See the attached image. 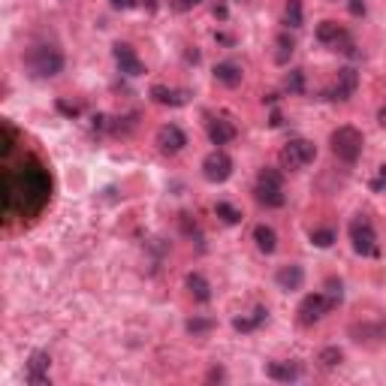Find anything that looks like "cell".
<instances>
[{
  "label": "cell",
  "instance_id": "d6a6232c",
  "mask_svg": "<svg viewBox=\"0 0 386 386\" xmlns=\"http://www.w3.org/2000/svg\"><path fill=\"white\" fill-rule=\"evenodd\" d=\"M378 124H380V127H386V106H383L380 112H378Z\"/></svg>",
  "mask_w": 386,
  "mask_h": 386
},
{
  "label": "cell",
  "instance_id": "7402d4cb",
  "mask_svg": "<svg viewBox=\"0 0 386 386\" xmlns=\"http://www.w3.org/2000/svg\"><path fill=\"white\" fill-rule=\"evenodd\" d=\"M275 45H278V52H275V61H278V63H287L293 58V52H296V43H293L287 33H281Z\"/></svg>",
  "mask_w": 386,
  "mask_h": 386
},
{
  "label": "cell",
  "instance_id": "ba28073f",
  "mask_svg": "<svg viewBox=\"0 0 386 386\" xmlns=\"http://www.w3.org/2000/svg\"><path fill=\"white\" fill-rule=\"evenodd\" d=\"M356 88H360V72L353 67H344V70H338V79H335V85L326 91V97L329 100H350Z\"/></svg>",
  "mask_w": 386,
  "mask_h": 386
},
{
  "label": "cell",
  "instance_id": "603a6c76",
  "mask_svg": "<svg viewBox=\"0 0 386 386\" xmlns=\"http://www.w3.org/2000/svg\"><path fill=\"white\" fill-rule=\"evenodd\" d=\"M215 215L224 220V224H229V226L242 220V211H238L236 206H229V202H217V206H215Z\"/></svg>",
  "mask_w": 386,
  "mask_h": 386
},
{
  "label": "cell",
  "instance_id": "cb8c5ba5",
  "mask_svg": "<svg viewBox=\"0 0 386 386\" xmlns=\"http://www.w3.org/2000/svg\"><path fill=\"white\" fill-rule=\"evenodd\" d=\"M341 362H344V353L338 350V347H323V350H320V365H323V369H338Z\"/></svg>",
  "mask_w": 386,
  "mask_h": 386
},
{
  "label": "cell",
  "instance_id": "277c9868",
  "mask_svg": "<svg viewBox=\"0 0 386 386\" xmlns=\"http://www.w3.org/2000/svg\"><path fill=\"white\" fill-rule=\"evenodd\" d=\"M350 242L360 256H378V233H374L369 215H356L350 220Z\"/></svg>",
  "mask_w": 386,
  "mask_h": 386
},
{
  "label": "cell",
  "instance_id": "4dcf8cb0",
  "mask_svg": "<svg viewBox=\"0 0 386 386\" xmlns=\"http://www.w3.org/2000/svg\"><path fill=\"white\" fill-rule=\"evenodd\" d=\"M58 109H61V112H67V115H79V106H70V103H63V100L58 103Z\"/></svg>",
  "mask_w": 386,
  "mask_h": 386
},
{
  "label": "cell",
  "instance_id": "4fadbf2b",
  "mask_svg": "<svg viewBox=\"0 0 386 386\" xmlns=\"http://www.w3.org/2000/svg\"><path fill=\"white\" fill-rule=\"evenodd\" d=\"M242 67H238L236 61H220L215 67V82H220L224 88H238L242 85Z\"/></svg>",
  "mask_w": 386,
  "mask_h": 386
},
{
  "label": "cell",
  "instance_id": "e0dca14e",
  "mask_svg": "<svg viewBox=\"0 0 386 386\" xmlns=\"http://www.w3.org/2000/svg\"><path fill=\"white\" fill-rule=\"evenodd\" d=\"M265 317H269V311L265 308H254L251 314H242L233 320V329L236 332H254V329H260L265 323Z\"/></svg>",
  "mask_w": 386,
  "mask_h": 386
},
{
  "label": "cell",
  "instance_id": "52a82bcc",
  "mask_svg": "<svg viewBox=\"0 0 386 386\" xmlns=\"http://www.w3.org/2000/svg\"><path fill=\"white\" fill-rule=\"evenodd\" d=\"M202 176H206V181H211V185H224V181L233 176V157H229L226 151H211L206 160H202Z\"/></svg>",
  "mask_w": 386,
  "mask_h": 386
},
{
  "label": "cell",
  "instance_id": "836d02e7",
  "mask_svg": "<svg viewBox=\"0 0 386 386\" xmlns=\"http://www.w3.org/2000/svg\"><path fill=\"white\" fill-rule=\"evenodd\" d=\"M272 127H281V112H272V121H269Z\"/></svg>",
  "mask_w": 386,
  "mask_h": 386
},
{
  "label": "cell",
  "instance_id": "d6986e66",
  "mask_svg": "<svg viewBox=\"0 0 386 386\" xmlns=\"http://www.w3.org/2000/svg\"><path fill=\"white\" fill-rule=\"evenodd\" d=\"M254 242L263 254H275V247H278V233H275L272 226L260 224V226H254Z\"/></svg>",
  "mask_w": 386,
  "mask_h": 386
},
{
  "label": "cell",
  "instance_id": "9a60e30c",
  "mask_svg": "<svg viewBox=\"0 0 386 386\" xmlns=\"http://www.w3.org/2000/svg\"><path fill=\"white\" fill-rule=\"evenodd\" d=\"M265 374L278 383H293L302 378V365L299 362H272L269 369H265Z\"/></svg>",
  "mask_w": 386,
  "mask_h": 386
},
{
  "label": "cell",
  "instance_id": "7c38bea8",
  "mask_svg": "<svg viewBox=\"0 0 386 386\" xmlns=\"http://www.w3.org/2000/svg\"><path fill=\"white\" fill-rule=\"evenodd\" d=\"M275 281H278V287L284 293H296V290H302V284H305V269L296 265V263L281 265L278 275H275Z\"/></svg>",
  "mask_w": 386,
  "mask_h": 386
},
{
  "label": "cell",
  "instance_id": "484cf974",
  "mask_svg": "<svg viewBox=\"0 0 386 386\" xmlns=\"http://www.w3.org/2000/svg\"><path fill=\"white\" fill-rule=\"evenodd\" d=\"M284 88H287L290 94H302V91H305V72H302V70H290V76L284 79Z\"/></svg>",
  "mask_w": 386,
  "mask_h": 386
},
{
  "label": "cell",
  "instance_id": "2e32d148",
  "mask_svg": "<svg viewBox=\"0 0 386 386\" xmlns=\"http://www.w3.org/2000/svg\"><path fill=\"white\" fill-rule=\"evenodd\" d=\"M151 100L160 106H185L187 103V91H172L167 85H154L151 88Z\"/></svg>",
  "mask_w": 386,
  "mask_h": 386
},
{
  "label": "cell",
  "instance_id": "1f68e13d",
  "mask_svg": "<svg viewBox=\"0 0 386 386\" xmlns=\"http://www.w3.org/2000/svg\"><path fill=\"white\" fill-rule=\"evenodd\" d=\"M208 380H224V371H220V369H211V371H208Z\"/></svg>",
  "mask_w": 386,
  "mask_h": 386
},
{
  "label": "cell",
  "instance_id": "f1b7e54d",
  "mask_svg": "<svg viewBox=\"0 0 386 386\" xmlns=\"http://www.w3.org/2000/svg\"><path fill=\"white\" fill-rule=\"evenodd\" d=\"M202 0H176V9L178 13H187V9H193V6H199Z\"/></svg>",
  "mask_w": 386,
  "mask_h": 386
},
{
  "label": "cell",
  "instance_id": "44dd1931",
  "mask_svg": "<svg viewBox=\"0 0 386 386\" xmlns=\"http://www.w3.org/2000/svg\"><path fill=\"white\" fill-rule=\"evenodd\" d=\"M284 22L290 27H302L305 22V9H302V0H287V9H284Z\"/></svg>",
  "mask_w": 386,
  "mask_h": 386
},
{
  "label": "cell",
  "instance_id": "5bb4252c",
  "mask_svg": "<svg viewBox=\"0 0 386 386\" xmlns=\"http://www.w3.org/2000/svg\"><path fill=\"white\" fill-rule=\"evenodd\" d=\"M208 139L215 145H229L236 139V124L229 121V118H215V121L208 124Z\"/></svg>",
  "mask_w": 386,
  "mask_h": 386
},
{
  "label": "cell",
  "instance_id": "f546056e",
  "mask_svg": "<svg viewBox=\"0 0 386 386\" xmlns=\"http://www.w3.org/2000/svg\"><path fill=\"white\" fill-rule=\"evenodd\" d=\"M371 187L374 190H383L386 187V167H380V176H378V181H371Z\"/></svg>",
  "mask_w": 386,
  "mask_h": 386
},
{
  "label": "cell",
  "instance_id": "ac0fdd59",
  "mask_svg": "<svg viewBox=\"0 0 386 386\" xmlns=\"http://www.w3.org/2000/svg\"><path fill=\"white\" fill-rule=\"evenodd\" d=\"M350 335H353V341H365V344H371V338H378V341H386V323H362V326H353L350 329Z\"/></svg>",
  "mask_w": 386,
  "mask_h": 386
},
{
  "label": "cell",
  "instance_id": "9c48e42d",
  "mask_svg": "<svg viewBox=\"0 0 386 386\" xmlns=\"http://www.w3.org/2000/svg\"><path fill=\"white\" fill-rule=\"evenodd\" d=\"M187 145V136H185V130L181 127H176V124H163L160 130H157V148H160V154H178L181 148Z\"/></svg>",
  "mask_w": 386,
  "mask_h": 386
},
{
  "label": "cell",
  "instance_id": "5b68a950",
  "mask_svg": "<svg viewBox=\"0 0 386 386\" xmlns=\"http://www.w3.org/2000/svg\"><path fill=\"white\" fill-rule=\"evenodd\" d=\"M317 157V145L308 142V139H290L287 145L281 148V167L296 172L302 167H308V163H314Z\"/></svg>",
  "mask_w": 386,
  "mask_h": 386
},
{
  "label": "cell",
  "instance_id": "4316f807",
  "mask_svg": "<svg viewBox=\"0 0 386 386\" xmlns=\"http://www.w3.org/2000/svg\"><path fill=\"white\" fill-rule=\"evenodd\" d=\"M215 329V320H208V317H193V320H187V332L190 335H206V332H211Z\"/></svg>",
  "mask_w": 386,
  "mask_h": 386
},
{
  "label": "cell",
  "instance_id": "30bf717a",
  "mask_svg": "<svg viewBox=\"0 0 386 386\" xmlns=\"http://www.w3.org/2000/svg\"><path fill=\"white\" fill-rule=\"evenodd\" d=\"M115 63H118V70L124 72V76H142L145 72V63L136 58V52H133V45H127V43H118L115 45Z\"/></svg>",
  "mask_w": 386,
  "mask_h": 386
},
{
  "label": "cell",
  "instance_id": "83f0119b",
  "mask_svg": "<svg viewBox=\"0 0 386 386\" xmlns=\"http://www.w3.org/2000/svg\"><path fill=\"white\" fill-rule=\"evenodd\" d=\"M109 3H112L115 9H133V6H139L142 0H109Z\"/></svg>",
  "mask_w": 386,
  "mask_h": 386
},
{
  "label": "cell",
  "instance_id": "6da1fadb",
  "mask_svg": "<svg viewBox=\"0 0 386 386\" xmlns=\"http://www.w3.org/2000/svg\"><path fill=\"white\" fill-rule=\"evenodd\" d=\"M24 67L33 79H54L63 70V54H61L58 45L36 43L24 52Z\"/></svg>",
  "mask_w": 386,
  "mask_h": 386
},
{
  "label": "cell",
  "instance_id": "8992f818",
  "mask_svg": "<svg viewBox=\"0 0 386 386\" xmlns=\"http://www.w3.org/2000/svg\"><path fill=\"white\" fill-rule=\"evenodd\" d=\"M338 305L332 299L326 296V290H320V293H311V296L302 299V305H299V323L302 326H314L320 323L326 314H332Z\"/></svg>",
  "mask_w": 386,
  "mask_h": 386
},
{
  "label": "cell",
  "instance_id": "d4e9b609",
  "mask_svg": "<svg viewBox=\"0 0 386 386\" xmlns=\"http://www.w3.org/2000/svg\"><path fill=\"white\" fill-rule=\"evenodd\" d=\"M311 245L314 247H332L335 245V229H329V226L314 229V233H311Z\"/></svg>",
  "mask_w": 386,
  "mask_h": 386
},
{
  "label": "cell",
  "instance_id": "8fae6325",
  "mask_svg": "<svg viewBox=\"0 0 386 386\" xmlns=\"http://www.w3.org/2000/svg\"><path fill=\"white\" fill-rule=\"evenodd\" d=\"M49 353H43V350H33L31 356H27V383H33V386H43V383H49Z\"/></svg>",
  "mask_w": 386,
  "mask_h": 386
},
{
  "label": "cell",
  "instance_id": "3957f363",
  "mask_svg": "<svg viewBox=\"0 0 386 386\" xmlns=\"http://www.w3.org/2000/svg\"><path fill=\"white\" fill-rule=\"evenodd\" d=\"M362 145H365L362 133L356 130V127H350V124L338 127V130L332 133V154L341 163H356V160H360L362 157Z\"/></svg>",
  "mask_w": 386,
  "mask_h": 386
},
{
  "label": "cell",
  "instance_id": "ffe728a7",
  "mask_svg": "<svg viewBox=\"0 0 386 386\" xmlns=\"http://www.w3.org/2000/svg\"><path fill=\"white\" fill-rule=\"evenodd\" d=\"M187 290H190L193 299L202 302V305H206V302L211 299V287H208V281L202 278L199 272H190V275H187Z\"/></svg>",
  "mask_w": 386,
  "mask_h": 386
},
{
  "label": "cell",
  "instance_id": "7a4b0ae2",
  "mask_svg": "<svg viewBox=\"0 0 386 386\" xmlns=\"http://www.w3.org/2000/svg\"><path fill=\"white\" fill-rule=\"evenodd\" d=\"M254 199L265 208H281L284 202H287V193H284V181H281L278 169H263L260 176H256Z\"/></svg>",
  "mask_w": 386,
  "mask_h": 386
}]
</instances>
